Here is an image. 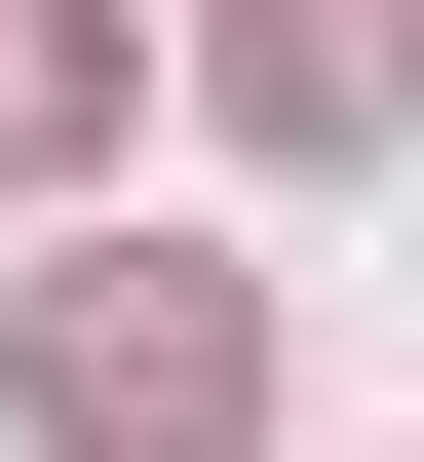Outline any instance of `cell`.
<instances>
[{"instance_id":"3","label":"cell","mask_w":424,"mask_h":462,"mask_svg":"<svg viewBox=\"0 0 424 462\" xmlns=\"http://www.w3.org/2000/svg\"><path fill=\"white\" fill-rule=\"evenodd\" d=\"M116 78V0H0V154H39V116H78Z\"/></svg>"},{"instance_id":"1","label":"cell","mask_w":424,"mask_h":462,"mask_svg":"<svg viewBox=\"0 0 424 462\" xmlns=\"http://www.w3.org/2000/svg\"><path fill=\"white\" fill-rule=\"evenodd\" d=\"M39 462H270V270H39Z\"/></svg>"},{"instance_id":"2","label":"cell","mask_w":424,"mask_h":462,"mask_svg":"<svg viewBox=\"0 0 424 462\" xmlns=\"http://www.w3.org/2000/svg\"><path fill=\"white\" fill-rule=\"evenodd\" d=\"M386 78H424V0H231V116H309V154H347Z\"/></svg>"}]
</instances>
